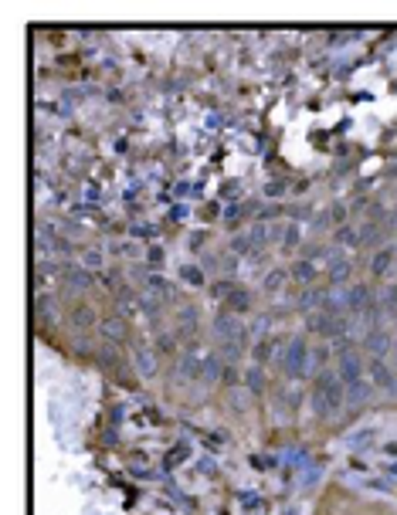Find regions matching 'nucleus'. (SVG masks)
<instances>
[{"mask_svg": "<svg viewBox=\"0 0 397 515\" xmlns=\"http://www.w3.org/2000/svg\"><path fill=\"white\" fill-rule=\"evenodd\" d=\"M136 363H139V370H143V373H153V360H150V353H136Z\"/></svg>", "mask_w": 397, "mask_h": 515, "instance_id": "nucleus-15", "label": "nucleus"}, {"mask_svg": "<svg viewBox=\"0 0 397 515\" xmlns=\"http://www.w3.org/2000/svg\"><path fill=\"white\" fill-rule=\"evenodd\" d=\"M292 278H295V282H313V278H316V264H313V261H299V264H295V268H292Z\"/></svg>", "mask_w": 397, "mask_h": 515, "instance_id": "nucleus-10", "label": "nucleus"}, {"mask_svg": "<svg viewBox=\"0 0 397 515\" xmlns=\"http://www.w3.org/2000/svg\"><path fill=\"white\" fill-rule=\"evenodd\" d=\"M180 275H184V282H190V285H204V275H201V268H184Z\"/></svg>", "mask_w": 397, "mask_h": 515, "instance_id": "nucleus-13", "label": "nucleus"}, {"mask_svg": "<svg viewBox=\"0 0 397 515\" xmlns=\"http://www.w3.org/2000/svg\"><path fill=\"white\" fill-rule=\"evenodd\" d=\"M371 377H373V383L380 386V390H394V373L377 360V356H373V363H371Z\"/></svg>", "mask_w": 397, "mask_h": 515, "instance_id": "nucleus-7", "label": "nucleus"}, {"mask_svg": "<svg viewBox=\"0 0 397 515\" xmlns=\"http://www.w3.org/2000/svg\"><path fill=\"white\" fill-rule=\"evenodd\" d=\"M224 299H228V306H231L235 312H244V309H248V292H241V288H235V285H231V288L224 292Z\"/></svg>", "mask_w": 397, "mask_h": 515, "instance_id": "nucleus-9", "label": "nucleus"}, {"mask_svg": "<svg viewBox=\"0 0 397 515\" xmlns=\"http://www.w3.org/2000/svg\"><path fill=\"white\" fill-rule=\"evenodd\" d=\"M340 241H343V244H357V234L343 228V231H340Z\"/></svg>", "mask_w": 397, "mask_h": 515, "instance_id": "nucleus-18", "label": "nucleus"}, {"mask_svg": "<svg viewBox=\"0 0 397 515\" xmlns=\"http://www.w3.org/2000/svg\"><path fill=\"white\" fill-rule=\"evenodd\" d=\"M391 261H394V248H384L380 255L373 258V275H384L391 268Z\"/></svg>", "mask_w": 397, "mask_h": 515, "instance_id": "nucleus-11", "label": "nucleus"}, {"mask_svg": "<svg viewBox=\"0 0 397 515\" xmlns=\"http://www.w3.org/2000/svg\"><path fill=\"white\" fill-rule=\"evenodd\" d=\"M214 333L224 339V346H228V353H231V356L238 353V342L244 339V326H241L238 315H231V312H221V315L214 319Z\"/></svg>", "mask_w": 397, "mask_h": 515, "instance_id": "nucleus-3", "label": "nucleus"}, {"mask_svg": "<svg viewBox=\"0 0 397 515\" xmlns=\"http://www.w3.org/2000/svg\"><path fill=\"white\" fill-rule=\"evenodd\" d=\"M340 380H343V383L364 380V363H360L357 353H343V360H340Z\"/></svg>", "mask_w": 397, "mask_h": 515, "instance_id": "nucleus-6", "label": "nucleus"}, {"mask_svg": "<svg viewBox=\"0 0 397 515\" xmlns=\"http://www.w3.org/2000/svg\"><path fill=\"white\" fill-rule=\"evenodd\" d=\"M282 370H286V377H295V380H302L309 373V346L302 339L286 342V349H282Z\"/></svg>", "mask_w": 397, "mask_h": 515, "instance_id": "nucleus-2", "label": "nucleus"}, {"mask_svg": "<svg viewBox=\"0 0 397 515\" xmlns=\"http://www.w3.org/2000/svg\"><path fill=\"white\" fill-rule=\"evenodd\" d=\"M371 397V383L367 380H353V383H346V400L350 404H364Z\"/></svg>", "mask_w": 397, "mask_h": 515, "instance_id": "nucleus-8", "label": "nucleus"}, {"mask_svg": "<svg viewBox=\"0 0 397 515\" xmlns=\"http://www.w3.org/2000/svg\"><path fill=\"white\" fill-rule=\"evenodd\" d=\"M346 400V390H343V380L340 377H319L316 380V390H313V407H316L319 417H333V413H340Z\"/></svg>", "mask_w": 397, "mask_h": 515, "instance_id": "nucleus-1", "label": "nucleus"}, {"mask_svg": "<svg viewBox=\"0 0 397 515\" xmlns=\"http://www.w3.org/2000/svg\"><path fill=\"white\" fill-rule=\"evenodd\" d=\"M217 377H221V360L217 356H204V377L201 380L208 383V380H217Z\"/></svg>", "mask_w": 397, "mask_h": 515, "instance_id": "nucleus-12", "label": "nucleus"}, {"mask_svg": "<svg viewBox=\"0 0 397 515\" xmlns=\"http://www.w3.org/2000/svg\"><path fill=\"white\" fill-rule=\"evenodd\" d=\"M272 349H275V342H262V346H258V360H268Z\"/></svg>", "mask_w": 397, "mask_h": 515, "instance_id": "nucleus-17", "label": "nucleus"}, {"mask_svg": "<svg viewBox=\"0 0 397 515\" xmlns=\"http://www.w3.org/2000/svg\"><path fill=\"white\" fill-rule=\"evenodd\" d=\"M391 309L397 312V288H394V292H391Z\"/></svg>", "mask_w": 397, "mask_h": 515, "instance_id": "nucleus-20", "label": "nucleus"}, {"mask_svg": "<svg viewBox=\"0 0 397 515\" xmlns=\"http://www.w3.org/2000/svg\"><path fill=\"white\" fill-rule=\"evenodd\" d=\"M187 214H190L187 207H173V210H170V217H177V221H180V217H187Z\"/></svg>", "mask_w": 397, "mask_h": 515, "instance_id": "nucleus-19", "label": "nucleus"}, {"mask_svg": "<svg viewBox=\"0 0 397 515\" xmlns=\"http://www.w3.org/2000/svg\"><path fill=\"white\" fill-rule=\"evenodd\" d=\"M295 241H299V228H289V231H286V248H292Z\"/></svg>", "mask_w": 397, "mask_h": 515, "instance_id": "nucleus-16", "label": "nucleus"}, {"mask_svg": "<svg viewBox=\"0 0 397 515\" xmlns=\"http://www.w3.org/2000/svg\"><path fill=\"white\" fill-rule=\"evenodd\" d=\"M343 329H346V319H343V312H336V309H326L322 315L313 319V333H319V335H340Z\"/></svg>", "mask_w": 397, "mask_h": 515, "instance_id": "nucleus-4", "label": "nucleus"}, {"mask_svg": "<svg viewBox=\"0 0 397 515\" xmlns=\"http://www.w3.org/2000/svg\"><path fill=\"white\" fill-rule=\"evenodd\" d=\"M373 306V295L367 285H353L350 292H346V309L350 312H367Z\"/></svg>", "mask_w": 397, "mask_h": 515, "instance_id": "nucleus-5", "label": "nucleus"}, {"mask_svg": "<svg viewBox=\"0 0 397 515\" xmlns=\"http://www.w3.org/2000/svg\"><path fill=\"white\" fill-rule=\"evenodd\" d=\"M106 333L112 335V339H123V322H119V319H109V322H106Z\"/></svg>", "mask_w": 397, "mask_h": 515, "instance_id": "nucleus-14", "label": "nucleus"}]
</instances>
